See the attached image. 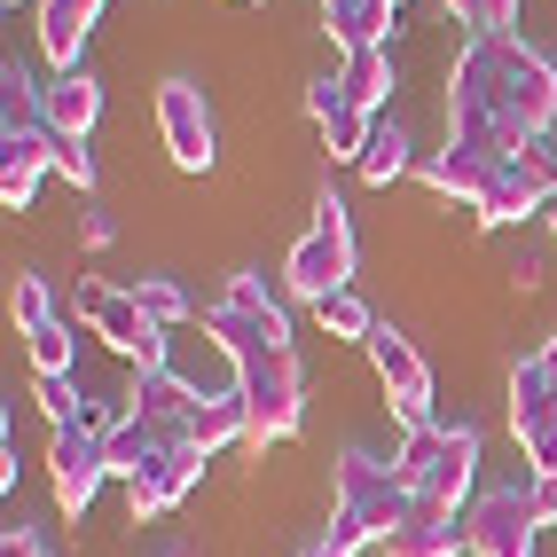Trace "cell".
<instances>
[{"instance_id":"obj_5","label":"cell","mask_w":557,"mask_h":557,"mask_svg":"<svg viewBox=\"0 0 557 557\" xmlns=\"http://www.w3.org/2000/svg\"><path fill=\"white\" fill-rule=\"evenodd\" d=\"M346 275H354V220H346V205L322 189V205H314V228L290 244V259H283V290L290 299H330V290H346Z\"/></svg>"},{"instance_id":"obj_4","label":"cell","mask_w":557,"mask_h":557,"mask_svg":"<svg viewBox=\"0 0 557 557\" xmlns=\"http://www.w3.org/2000/svg\"><path fill=\"white\" fill-rule=\"evenodd\" d=\"M393 471L408 479V495L432 503V510H463L471 479H479V432L471 424H417L400 440Z\"/></svg>"},{"instance_id":"obj_34","label":"cell","mask_w":557,"mask_h":557,"mask_svg":"<svg viewBox=\"0 0 557 557\" xmlns=\"http://www.w3.org/2000/svg\"><path fill=\"white\" fill-rule=\"evenodd\" d=\"M534 361H542V377H549V393H557V330L542 338V354H534Z\"/></svg>"},{"instance_id":"obj_37","label":"cell","mask_w":557,"mask_h":557,"mask_svg":"<svg viewBox=\"0 0 557 557\" xmlns=\"http://www.w3.org/2000/svg\"><path fill=\"white\" fill-rule=\"evenodd\" d=\"M9 9H16V0H9Z\"/></svg>"},{"instance_id":"obj_25","label":"cell","mask_w":557,"mask_h":557,"mask_svg":"<svg viewBox=\"0 0 557 557\" xmlns=\"http://www.w3.org/2000/svg\"><path fill=\"white\" fill-rule=\"evenodd\" d=\"M24 354H32L40 377H71V369H79V338H71V322H40L24 338Z\"/></svg>"},{"instance_id":"obj_26","label":"cell","mask_w":557,"mask_h":557,"mask_svg":"<svg viewBox=\"0 0 557 557\" xmlns=\"http://www.w3.org/2000/svg\"><path fill=\"white\" fill-rule=\"evenodd\" d=\"M314 322L330 330V338H361L369 346V330H377V314L361 307V290L346 283V290H330V299H314Z\"/></svg>"},{"instance_id":"obj_9","label":"cell","mask_w":557,"mask_h":557,"mask_svg":"<svg viewBox=\"0 0 557 557\" xmlns=\"http://www.w3.org/2000/svg\"><path fill=\"white\" fill-rule=\"evenodd\" d=\"M557 197V134L549 141H527V150H510L487 181V197H479V228H510V220H527Z\"/></svg>"},{"instance_id":"obj_17","label":"cell","mask_w":557,"mask_h":557,"mask_svg":"<svg viewBox=\"0 0 557 557\" xmlns=\"http://www.w3.org/2000/svg\"><path fill=\"white\" fill-rule=\"evenodd\" d=\"M102 16V0H40V55L55 71H79V48Z\"/></svg>"},{"instance_id":"obj_31","label":"cell","mask_w":557,"mask_h":557,"mask_svg":"<svg viewBox=\"0 0 557 557\" xmlns=\"http://www.w3.org/2000/svg\"><path fill=\"white\" fill-rule=\"evenodd\" d=\"M55 173L71 181V189H95V158H87V141H55Z\"/></svg>"},{"instance_id":"obj_2","label":"cell","mask_w":557,"mask_h":557,"mask_svg":"<svg viewBox=\"0 0 557 557\" xmlns=\"http://www.w3.org/2000/svg\"><path fill=\"white\" fill-rule=\"evenodd\" d=\"M55 141H63V134L48 126L40 87H32L24 71L9 63V71H0V205H9V212L32 205L40 173L55 165Z\"/></svg>"},{"instance_id":"obj_19","label":"cell","mask_w":557,"mask_h":557,"mask_svg":"<svg viewBox=\"0 0 557 557\" xmlns=\"http://www.w3.org/2000/svg\"><path fill=\"white\" fill-rule=\"evenodd\" d=\"M456 542H471L463 534V518L456 510H432V503H417V510H408L400 518V527H393V557H456Z\"/></svg>"},{"instance_id":"obj_15","label":"cell","mask_w":557,"mask_h":557,"mask_svg":"<svg viewBox=\"0 0 557 557\" xmlns=\"http://www.w3.org/2000/svg\"><path fill=\"white\" fill-rule=\"evenodd\" d=\"M205 463H212V456L197 448V440H181L165 463H150V471H141L134 487H126V510H134V518H165V510H173V503L205 479Z\"/></svg>"},{"instance_id":"obj_32","label":"cell","mask_w":557,"mask_h":557,"mask_svg":"<svg viewBox=\"0 0 557 557\" xmlns=\"http://www.w3.org/2000/svg\"><path fill=\"white\" fill-rule=\"evenodd\" d=\"M0 557H55V549H48L40 534H32L24 518H9V542H0Z\"/></svg>"},{"instance_id":"obj_12","label":"cell","mask_w":557,"mask_h":557,"mask_svg":"<svg viewBox=\"0 0 557 557\" xmlns=\"http://www.w3.org/2000/svg\"><path fill=\"white\" fill-rule=\"evenodd\" d=\"M369 361H377V385L393 400V417L408 432L432 424V361L417 354V338H400L393 322H377V330H369Z\"/></svg>"},{"instance_id":"obj_20","label":"cell","mask_w":557,"mask_h":557,"mask_svg":"<svg viewBox=\"0 0 557 557\" xmlns=\"http://www.w3.org/2000/svg\"><path fill=\"white\" fill-rule=\"evenodd\" d=\"M40 102H48V126H55L63 141H87L95 119H102V87L87 79V71H63L55 87H40Z\"/></svg>"},{"instance_id":"obj_30","label":"cell","mask_w":557,"mask_h":557,"mask_svg":"<svg viewBox=\"0 0 557 557\" xmlns=\"http://www.w3.org/2000/svg\"><path fill=\"white\" fill-rule=\"evenodd\" d=\"M40 408H48V424H87V408H79V385L71 377H40Z\"/></svg>"},{"instance_id":"obj_23","label":"cell","mask_w":557,"mask_h":557,"mask_svg":"<svg viewBox=\"0 0 557 557\" xmlns=\"http://www.w3.org/2000/svg\"><path fill=\"white\" fill-rule=\"evenodd\" d=\"M338 87H346L354 110H369V119H377V102L393 95V48H354L346 71H338Z\"/></svg>"},{"instance_id":"obj_35","label":"cell","mask_w":557,"mask_h":557,"mask_svg":"<svg viewBox=\"0 0 557 557\" xmlns=\"http://www.w3.org/2000/svg\"><path fill=\"white\" fill-rule=\"evenodd\" d=\"M542 220H549V236H557V197H549V205H542Z\"/></svg>"},{"instance_id":"obj_3","label":"cell","mask_w":557,"mask_h":557,"mask_svg":"<svg viewBox=\"0 0 557 557\" xmlns=\"http://www.w3.org/2000/svg\"><path fill=\"white\" fill-rule=\"evenodd\" d=\"M417 510V495H408V479L377 456H346L338 463V503H330V549H369V542H393V527Z\"/></svg>"},{"instance_id":"obj_7","label":"cell","mask_w":557,"mask_h":557,"mask_svg":"<svg viewBox=\"0 0 557 557\" xmlns=\"http://www.w3.org/2000/svg\"><path fill=\"white\" fill-rule=\"evenodd\" d=\"M79 322L110 354H126L134 369H165V322H150V307L119 283H79Z\"/></svg>"},{"instance_id":"obj_11","label":"cell","mask_w":557,"mask_h":557,"mask_svg":"<svg viewBox=\"0 0 557 557\" xmlns=\"http://www.w3.org/2000/svg\"><path fill=\"white\" fill-rule=\"evenodd\" d=\"M158 134H165V158L181 173H212L220 134H212V102H205L197 79H165L158 87Z\"/></svg>"},{"instance_id":"obj_29","label":"cell","mask_w":557,"mask_h":557,"mask_svg":"<svg viewBox=\"0 0 557 557\" xmlns=\"http://www.w3.org/2000/svg\"><path fill=\"white\" fill-rule=\"evenodd\" d=\"M456 9V24H471V32H510L518 24V0H448Z\"/></svg>"},{"instance_id":"obj_38","label":"cell","mask_w":557,"mask_h":557,"mask_svg":"<svg viewBox=\"0 0 557 557\" xmlns=\"http://www.w3.org/2000/svg\"><path fill=\"white\" fill-rule=\"evenodd\" d=\"M393 9H400V0H393Z\"/></svg>"},{"instance_id":"obj_33","label":"cell","mask_w":557,"mask_h":557,"mask_svg":"<svg viewBox=\"0 0 557 557\" xmlns=\"http://www.w3.org/2000/svg\"><path fill=\"white\" fill-rule=\"evenodd\" d=\"M534 495H542V527L557 534V479H534Z\"/></svg>"},{"instance_id":"obj_1","label":"cell","mask_w":557,"mask_h":557,"mask_svg":"<svg viewBox=\"0 0 557 557\" xmlns=\"http://www.w3.org/2000/svg\"><path fill=\"white\" fill-rule=\"evenodd\" d=\"M557 134V71L518 32H471L448 79V150L510 158Z\"/></svg>"},{"instance_id":"obj_28","label":"cell","mask_w":557,"mask_h":557,"mask_svg":"<svg viewBox=\"0 0 557 557\" xmlns=\"http://www.w3.org/2000/svg\"><path fill=\"white\" fill-rule=\"evenodd\" d=\"M9 322L24 330V338H32L40 322H55V307H48V283H40V275H16V283H9Z\"/></svg>"},{"instance_id":"obj_13","label":"cell","mask_w":557,"mask_h":557,"mask_svg":"<svg viewBox=\"0 0 557 557\" xmlns=\"http://www.w3.org/2000/svg\"><path fill=\"white\" fill-rule=\"evenodd\" d=\"M48 479H55V503L79 518L95 495H102V479H110V432L87 417V424H63L55 432V448H48Z\"/></svg>"},{"instance_id":"obj_18","label":"cell","mask_w":557,"mask_h":557,"mask_svg":"<svg viewBox=\"0 0 557 557\" xmlns=\"http://www.w3.org/2000/svg\"><path fill=\"white\" fill-rule=\"evenodd\" d=\"M189 440H197L205 456L251 440V400H244V385H228V393H197V408H189Z\"/></svg>"},{"instance_id":"obj_22","label":"cell","mask_w":557,"mask_h":557,"mask_svg":"<svg viewBox=\"0 0 557 557\" xmlns=\"http://www.w3.org/2000/svg\"><path fill=\"white\" fill-rule=\"evenodd\" d=\"M134 417H165V424H189V408H197V385L189 377H173V369H141L134 393H126Z\"/></svg>"},{"instance_id":"obj_10","label":"cell","mask_w":557,"mask_h":557,"mask_svg":"<svg viewBox=\"0 0 557 557\" xmlns=\"http://www.w3.org/2000/svg\"><path fill=\"white\" fill-rule=\"evenodd\" d=\"M510 432H518L527 471L534 479H557V393H549V377H542L534 354L510 369Z\"/></svg>"},{"instance_id":"obj_21","label":"cell","mask_w":557,"mask_h":557,"mask_svg":"<svg viewBox=\"0 0 557 557\" xmlns=\"http://www.w3.org/2000/svg\"><path fill=\"white\" fill-rule=\"evenodd\" d=\"M322 32H330L346 55H354V48H385L393 0H322Z\"/></svg>"},{"instance_id":"obj_24","label":"cell","mask_w":557,"mask_h":557,"mask_svg":"<svg viewBox=\"0 0 557 557\" xmlns=\"http://www.w3.org/2000/svg\"><path fill=\"white\" fill-rule=\"evenodd\" d=\"M408 150H417V141H408V126L400 119H377V134H369V150H361V181H369V189H393V181L408 173Z\"/></svg>"},{"instance_id":"obj_27","label":"cell","mask_w":557,"mask_h":557,"mask_svg":"<svg viewBox=\"0 0 557 557\" xmlns=\"http://www.w3.org/2000/svg\"><path fill=\"white\" fill-rule=\"evenodd\" d=\"M134 299H141V307H150V322H165V330L197 314V307H189V290H181L173 275H141V283H134Z\"/></svg>"},{"instance_id":"obj_8","label":"cell","mask_w":557,"mask_h":557,"mask_svg":"<svg viewBox=\"0 0 557 557\" xmlns=\"http://www.w3.org/2000/svg\"><path fill=\"white\" fill-rule=\"evenodd\" d=\"M471 534V557H534V534H542V495H534V471H518L510 487H487L463 518Z\"/></svg>"},{"instance_id":"obj_14","label":"cell","mask_w":557,"mask_h":557,"mask_svg":"<svg viewBox=\"0 0 557 557\" xmlns=\"http://www.w3.org/2000/svg\"><path fill=\"white\" fill-rule=\"evenodd\" d=\"M205 330H212V346L228 354L236 369H244V361H259V354H275V346H290L283 299H275V307H236V299H220V307L205 314Z\"/></svg>"},{"instance_id":"obj_16","label":"cell","mask_w":557,"mask_h":557,"mask_svg":"<svg viewBox=\"0 0 557 557\" xmlns=\"http://www.w3.org/2000/svg\"><path fill=\"white\" fill-rule=\"evenodd\" d=\"M307 110L322 119V141H330V158L361 165V150H369V134H377V119H369V110H354L338 79H314V87H307Z\"/></svg>"},{"instance_id":"obj_36","label":"cell","mask_w":557,"mask_h":557,"mask_svg":"<svg viewBox=\"0 0 557 557\" xmlns=\"http://www.w3.org/2000/svg\"><path fill=\"white\" fill-rule=\"evenodd\" d=\"M307 557H346V549H330V542H314V549H307Z\"/></svg>"},{"instance_id":"obj_6","label":"cell","mask_w":557,"mask_h":557,"mask_svg":"<svg viewBox=\"0 0 557 557\" xmlns=\"http://www.w3.org/2000/svg\"><path fill=\"white\" fill-rule=\"evenodd\" d=\"M236 385L251 400V440H290L307 417V361L299 346H275V354H259L236 369Z\"/></svg>"}]
</instances>
